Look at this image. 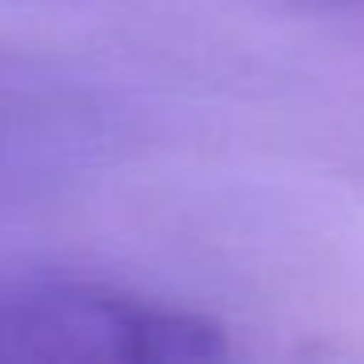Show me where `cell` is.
<instances>
[{"instance_id":"7a4b0ae2","label":"cell","mask_w":364,"mask_h":364,"mask_svg":"<svg viewBox=\"0 0 364 364\" xmlns=\"http://www.w3.org/2000/svg\"><path fill=\"white\" fill-rule=\"evenodd\" d=\"M321 4H364V0H321Z\"/></svg>"},{"instance_id":"6da1fadb","label":"cell","mask_w":364,"mask_h":364,"mask_svg":"<svg viewBox=\"0 0 364 364\" xmlns=\"http://www.w3.org/2000/svg\"><path fill=\"white\" fill-rule=\"evenodd\" d=\"M231 353L208 314L71 274L0 278V364H204Z\"/></svg>"}]
</instances>
